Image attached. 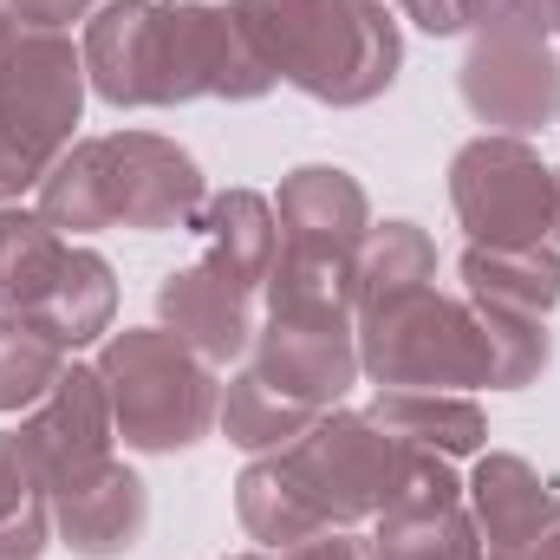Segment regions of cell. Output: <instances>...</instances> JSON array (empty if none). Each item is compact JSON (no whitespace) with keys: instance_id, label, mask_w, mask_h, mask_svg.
Returning a JSON list of instances; mask_svg holds the SVG:
<instances>
[{"instance_id":"obj_38","label":"cell","mask_w":560,"mask_h":560,"mask_svg":"<svg viewBox=\"0 0 560 560\" xmlns=\"http://www.w3.org/2000/svg\"><path fill=\"white\" fill-rule=\"evenodd\" d=\"M555 33H560V0H555Z\"/></svg>"},{"instance_id":"obj_2","label":"cell","mask_w":560,"mask_h":560,"mask_svg":"<svg viewBox=\"0 0 560 560\" xmlns=\"http://www.w3.org/2000/svg\"><path fill=\"white\" fill-rule=\"evenodd\" d=\"M39 215L59 235H98V229H196L209 189L196 156L176 138L156 131H112V138H79L33 189Z\"/></svg>"},{"instance_id":"obj_25","label":"cell","mask_w":560,"mask_h":560,"mask_svg":"<svg viewBox=\"0 0 560 560\" xmlns=\"http://www.w3.org/2000/svg\"><path fill=\"white\" fill-rule=\"evenodd\" d=\"M352 280H359V313L365 306H385V300H398L411 287H430L436 280V242L423 235L418 222H372L365 242H359Z\"/></svg>"},{"instance_id":"obj_35","label":"cell","mask_w":560,"mask_h":560,"mask_svg":"<svg viewBox=\"0 0 560 560\" xmlns=\"http://www.w3.org/2000/svg\"><path fill=\"white\" fill-rule=\"evenodd\" d=\"M13 33H20V20H13V13H7V0H0V52H7V39H13Z\"/></svg>"},{"instance_id":"obj_20","label":"cell","mask_w":560,"mask_h":560,"mask_svg":"<svg viewBox=\"0 0 560 560\" xmlns=\"http://www.w3.org/2000/svg\"><path fill=\"white\" fill-rule=\"evenodd\" d=\"M66 261H72V242L39 209L0 202V313L33 319L46 306V293L59 287Z\"/></svg>"},{"instance_id":"obj_14","label":"cell","mask_w":560,"mask_h":560,"mask_svg":"<svg viewBox=\"0 0 560 560\" xmlns=\"http://www.w3.org/2000/svg\"><path fill=\"white\" fill-rule=\"evenodd\" d=\"M143 528H150V482L118 456L79 489L52 495V535L79 560H125L143 541Z\"/></svg>"},{"instance_id":"obj_29","label":"cell","mask_w":560,"mask_h":560,"mask_svg":"<svg viewBox=\"0 0 560 560\" xmlns=\"http://www.w3.org/2000/svg\"><path fill=\"white\" fill-rule=\"evenodd\" d=\"M469 33H555V0H469Z\"/></svg>"},{"instance_id":"obj_7","label":"cell","mask_w":560,"mask_h":560,"mask_svg":"<svg viewBox=\"0 0 560 560\" xmlns=\"http://www.w3.org/2000/svg\"><path fill=\"white\" fill-rule=\"evenodd\" d=\"M398 66H405V33L385 0H326L287 85H300L332 112H352L385 98L398 85Z\"/></svg>"},{"instance_id":"obj_13","label":"cell","mask_w":560,"mask_h":560,"mask_svg":"<svg viewBox=\"0 0 560 560\" xmlns=\"http://www.w3.org/2000/svg\"><path fill=\"white\" fill-rule=\"evenodd\" d=\"M156 319L189 352H202L209 365H229V359H242L255 346V293L235 287L229 275H215L209 261L170 268L156 280Z\"/></svg>"},{"instance_id":"obj_27","label":"cell","mask_w":560,"mask_h":560,"mask_svg":"<svg viewBox=\"0 0 560 560\" xmlns=\"http://www.w3.org/2000/svg\"><path fill=\"white\" fill-rule=\"evenodd\" d=\"M66 365H72V352L59 339H46L20 313H0V411H33L59 385Z\"/></svg>"},{"instance_id":"obj_11","label":"cell","mask_w":560,"mask_h":560,"mask_svg":"<svg viewBox=\"0 0 560 560\" xmlns=\"http://www.w3.org/2000/svg\"><path fill=\"white\" fill-rule=\"evenodd\" d=\"M46 489H79L85 476H98L112 463V443H118V423H112V398H105V378L98 365H66L59 385L26 411L20 423Z\"/></svg>"},{"instance_id":"obj_36","label":"cell","mask_w":560,"mask_h":560,"mask_svg":"<svg viewBox=\"0 0 560 560\" xmlns=\"http://www.w3.org/2000/svg\"><path fill=\"white\" fill-rule=\"evenodd\" d=\"M555 235H560V170H555Z\"/></svg>"},{"instance_id":"obj_23","label":"cell","mask_w":560,"mask_h":560,"mask_svg":"<svg viewBox=\"0 0 560 560\" xmlns=\"http://www.w3.org/2000/svg\"><path fill=\"white\" fill-rule=\"evenodd\" d=\"M359 255H313V248H280L275 275H268V313H293V319H352L359 313V280H352Z\"/></svg>"},{"instance_id":"obj_19","label":"cell","mask_w":560,"mask_h":560,"mask_svg":"<svg viewBox=\"0 0 560 560\" xmlns=\"http://www.w3.org/2000/svg\"><path fill=\"white\" fill-rule=\"evenodd\" d=\"M365 418L378 423L385 436L398 443H418V450H436V456H482L489 443V418L476 398L463 392H378Z\"/></svg>"},{"instance_id":"obj_4","label":"cell","mask_w":560,"mask_h":560,"mask_svg":"<svg viewBox=\"0 0 560 560\" xmlns=\"http://www.w3.org/2000/svg\"><path fill=\"white\" fill-rule=\"evenodd\" d=\"M359 372L378 392H476L489 385V332L482 313L456 293L411 287L352 319Z\"/></svg>"},{"instance_id":"obj_33","label":"cell","mask_w":560,"mask_h":560,"mask_svg":"<svg viewBox=\"0 0 560 560\" xmlns=\"http://www.w3.org/2000/svg\"><path fill=\"white\" fill-rule=\"evenodd\" d=\"M398 13L423 26L430 39H450V33H469V0H398Z\"/></svg>"},{"instance_id":"obj_10","label":"cell","mask_w":560,"mask_h":560,"mask_svg":"<svg viewBox=\"0 0 560 560\" xmlns=\"http://www.w3.org/2000/svg\"><path fill=\"white\" fill-rule=\"evenodd\" d=\"M248 372H255L261 385H275L280 398L306 405V411H332V405L359 385V332H352V319H293V313H268V319L255 326Z\"/></svg>"},{"instance_id":"obj_12","label":"cell","mask_w":560,"mask_h":560,"mask_svg":"<svg viewBox=\"0 0 560 560\" xmlns=\"http://www.w3.org/2000/svg\"><path fill=\"white\" fill-rule=\"evenodd\" d=\"M463 502L476 515L482 560H522L548 528H560V482L541 476L528 456H509V450L476 456V469L463 482Z\"/></svg>"},{"instance_id":"obj_18","label":"cell","mask_w":560,"mask_h":560,"mask_svg":"<svg viewBox=\"0 0 560 560\" xmlns=\"http://www.w3.org/2000/svg\"><path fill=\"white\" fill-rule=\"evenodd\" d=\"M463 280V300L476 306H495V313H528V319H548L560 306V255L541 248H463L456 261Z\"/></svg>"},{"instance_id":"obj_3","label":"cell","mask_w":560,"mask_h":560,"mask_svg":"<svg viewBox=\"0 0 560 560\" xmlns=\"http://www.w3.org/2000/svg\"><path fill=\"white\" fill-rule=\"evenodd\" d=\"M98 378L112 398L118 436L143 456H176L215 423V365L189 352L170 326H125L98 346Z\"/></svg>"},{"instance_id":"obj_26","label":"cell","mask_w":560,"mask_h":560,"mask_svg":"<svg viewBox=\"0 0 560 560\" xmlns=\"http://www.w3.org/2000/svg\"><path fill=\"white\" fill-rule=\"evenodd\" d=\"M313 418H319V411H306V405L280 398L275 385H261L255 372H235V378H229V392H222V405H215L222 436H229L235 450H248V456H268V450H280V443H293Z\"/></svg>"},{"instance_id":"obj_34","label":"cell","mask_w":560,"mask_h":560,"mask_svg":"<svg viewBox=\"0 0 560 560\" xmlns=\"http://www.w3.org/2000/svg\"><path fill=\"white\" fill-rule=\"evenodd\" d=\"M522 560H560V528H548V535H541V541H535Z\"/></svg>"},{"instance_id":"obj_28","label":"cell","mask_w":560,"mask_h":560,"mask_svg":"<svg viewBox=\"0 0 560 560\" xmlns=\"http://www.w3.org/2000/svg\"><path fill=\"white\" fill-rule=\"evenodd\" d=\"M229 7H235L242 33L255 39V52L268 59V72L287 79L293 59L306 52V33H313V20H319L326 0H229Z\"/></svg>"},{"instance_id":"obj_31","label":"cell","mask_w":560,"mask_h":560,"mask_svg":"<svg viewBox=\"0 0 560 560\" xmlns=\"http://www.w3.org/2000/svg\"><path fill=\"white\" fill-rule=\"evenodd\" d=\"M275 560H378V548H372V535L326 528V535H313V541H293V548H280Z\"/></svg>"},{"instance_id":"obj_32","label":"cell","mask_w":560,"mask_h":560,"mask_svg":"<svg viewBox=\"0 0 560 560\" xmlns=\"http://www.w3.org/2000/svg\"><path fill=\"white\" fill-rule=\"evenodd\" d=\"M105 0H7V13L20 26H46V33H66L72 20H92Z\"/></svg>"},{"instance_id":"obj_15","label":"cell","mask_w":560,"mask_h":560,"mask_svg":"<svg viewBox=\"0 0 560 560\" xmlns=\"http://www.w3.org/2000/svg\"><path fill=\"white\" fill-rule=\"evenodd\" d=\"M280 248H313V255H359L372 229V202L352 170L339 163H300L280 176L275 196Z\"/></svg>"},{"instance_id":"obj_24","label":"cell","mask_w":560,"mask_h":560,"mask_svg":"<svg viewBox=\"0 0 560 560\" xmlns=\"http://www.w3.org/2000/svg\"><path fill=\"white\" fill-rule=\"evenodd\" d=\"M52 541V489L20 430H0V560H39Z\"/></svg>"},{"instance_id":"obj_21","label":"cell","mask_w":560,"mask_h":560,"mask_svg":"<svg viewBox=\"0 0 560 560\" xmlns=\"http://www.w3.org/2000/svg\"><path fill=\"white\" fill-rule=\"evenodd\" d=\"M112 313H118V275H112V261L98 248H72L66 275L46 293V306L33 313V326L46 339H59L66 352H79V346L112 339Z\"/></svg>"},{"instance_id":"obj_16","label":"cell","mask_w":560,"mask_h":560,"mask_svg":"<svg viewBox=\"0 0 560 560\" xmlns=\"http://www.w3.org/2000/svg\"><path fill=\"white\" fill-rule=\"evenodd\" d=\"M85 85L118 105L143 112L150 105V72H156V0H105L85 20Z\"/></svg>"},{"instance_id":"obj_30","label":"cell","mask_w":560,"mask_h":560,"mask_svg":"<svg viewBox=\"0 0 560 560\" xmlns=\"http://www.w3.org/2000/svg\"><path fill=\"white\" fill-rule=\"evenodd\" d=\"M46 170H52V163H46L33 143H20L7 125H0V202H20L26 189H39Z\"/></svg>"},{"instance_id":"obj_17","label":"cell","mask_w":560,"mask_h":560,"mask_svg":"<svg viewBox=\"0 0 560 560\" xmlns=\"http://www.w3.org/2000/svg\"><path fill=\"white\" fill-rule=\"evenodd\" d=\"M196 235H202V261L215 275H229L248 293L268 287L275 255H280V222L261 189H215L202 202V215H196Z\"/></svg>"},{"instance_id":"obj_37","label":"cell","mask_w":560,"mask_h":560,"mask_svg":"<svg viewBox=\"0 0 560 560\" xmlns=\"http://www.w3.org/2000/svg\"><path fill=\"white\" fill-rule=\"evenodd\" d=\"M229 560H275V555H229Z\"/></svg>"},{"instance_id":"obj_6","label":"cell","mask_w":560,"mask_h":560,"mask_svg":"<svg viewBox=\"0 0 560 560\" xmlns=\"http://www.w3.org/2000/svg\"><path fill=\"white\" fill-rule=\"evenodd\" d=\"M275 92L268 59L242 33L235 7L215 0H156V72L150 105H189V98H229L248 105Z\"/></svg>"},{"instance_id":"obj_8","label":"cell","mask_w":560,"mask_h":560,"mask_svg":"<svg viewBox=\"0 0 560 560\" xmlns=\"http://www.w3.org/2000/svg\"><path fill=\"white\" fill-rule=\"evenodd\" d=\"M85 112V52L66 33L20 26L0 52V125L33 143L46 163H59L79 143Z\"/></svg>"},{"instance_id":"obj_5","label":"cell","mask_w":560,"mask_h":560,"mask_svg":"<svg viewBox=\"0 0 560 560\" xmlns=\"http://www.w3.org/2000/svg\"><path fill=\"white\" fill-rule=\"evenodd\" d=\"M450 209L476 248H541L555 235V170L528 138H469L450 156Z\"/></svg>"},{"instance_id":"obj_9","label":"cell","mask_w":560,"mask_h":560,"mask_svg":"<svg viewBox=\"0 0 560 560\" xmlns=\"http://www.w3.org/2000/svg\"><path fill=\"white\" fill-rule=\"evenodd\" d=\"M456 92L495 138H528L560 118V59L528 33H476L469 59L456 66Z\"/></svg>"},{"instance_id":"obj_22","label":"cell","mask_w":560,"mask_h":560,"mask_svg":"<svg viewBox=\"0 0 560 560\" xmlns=\"http://www.w3.org/2000/svg\"><path fill=\"white\" fill-rule=\"evenodd\" d=\"M378 560H482L469 502H392L372 528Z\"/></svg>"},{"instance_id":"obj_1","label":"cell","mask_w":560,"mask_h":560,"mask_svg":"<svg viewBox=\"0 0 560 560\" xmlns=\"http://www.w3.org/2000/svg\"><path fill=\"white\" fill-rule=\"evenodd\" d=\"M398 469H405V443L398 436H385L365 411H339L332 405L293 443L255 456L235 476V515H242L248 541L280 555V548L313 541L326 528L378 522L385 502L398 495Z\"/></svg>"}]
</instances>
